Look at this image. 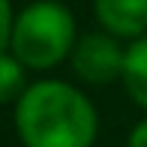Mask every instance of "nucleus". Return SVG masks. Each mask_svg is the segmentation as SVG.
I'll use <instances>...</instances> for the list:
<instances>
[{"mask_svg":"<svg viewBox=\"0 0 147 147\" xmlns=\"http://www.w3.org/2000/svg\"><path fill=\"white\" fill-rule=\"evenodd\" d=\"M129 147H147V117L138 120L129 132Z\"/></svg>","mask_w":147,"mask_h":147,"instance_id":"8","label":"nucleus"},{"mask_svg":"<svg viewBox=\"0 0 147 147\" xmlns=\"http://www.w3.org/2000/svg\"><path fill=\"white\" fill-rule=\"evenodd\" d=\"M12 24H15V15H12V6H9V0H0V51H9Z\"/></svg>","mask_w":147,"mask_h":147,"instance_id":"7","label":"nucleus"},{"mask_svg":"<svg viewBox=\"0 0 147 147\" xmlns=\"http://www.w3.org/2000/svg\"><path fill=\"white\" fill-rule=\"evenodd\" d=\"M75 18L60 0H33L15 15L9 51L27 69H51L75 48Z\"/></svg>","mask_w":147,"mask_h":147,"instance_id":"2","label":"nucleus"},{"mask_svg":"<svg viewBox=\"0 0 147 147\" xmlns=\"http://www.w3.org/2000/svg\"><path fill=\"white\" fill-rule=\"evenodd\" d=\"M96 129L93 102L66 81H36L15 102V132L24 147H93Z\"/></svg>","mask_w":147,"mask_h":147,"instance_id":"1","label":"nucleus"},{"mask_svg":"<svg viewBox=\"0 0 147 147\" xmlns=\"http://www.w3.org/2000/svg\"><path fill=\"white\" fill-rule=\"evenodd\" d=\"M120 36L108 30L99 33H84L75 39L72 48V69L84 84H111L123 78V63H126V48L117 42Z\"/></svg>","mask_w":147,"mask_h":147,"instance_id":"3","label":"nucleus"},{"mask_svg":"<svg viewBox=\"0 0 147 147\" xmlns=\"http://www.w3.org/2000/svg\"><path fill=\"white\" fill-rule=\"evenodd\" d=\"M24 69L27 66L21 63L12 51H0V105L6 102H18L24 87Z\"/></svg>","mask_w":147,"mask_h":147,"instance_id":"6","label":"nucleus"},{"mask_svg":"<svg viewBox=\"0 0 147 147\" xmlns=\"http://www.w3.org/2000/svg\"><path fill=\"white\" fill-rule=\"evenodd\" d=\"M120 81H123L129 99L138 108L147 111V33L138 36L126 48V63H123V78Z\"/></svg>","mask_w":147,"mask_h":147,"instance_id":"5","label":"nucleus"},{"mask_svg":"<svg viewBox=\"0 0 147 147\" xmlns=\"http://www.w3.org/2000/svg\"><path fill=\"white\" fill-rule=\"evenodd\" d=\"M93 12L114 36L138 39L147 33V0H93Z\"/></svg>","mask_w":147,"mask_h":147,"instance_id":"4","label":"nucleus"}]
</instances>
